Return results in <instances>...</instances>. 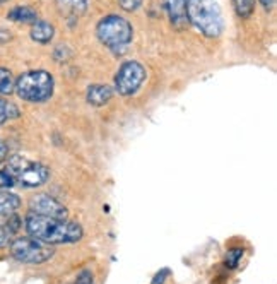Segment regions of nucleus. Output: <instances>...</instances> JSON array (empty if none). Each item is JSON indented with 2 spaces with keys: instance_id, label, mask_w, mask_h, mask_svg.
Returning <instances> with one entry per match:
<instances>
[{
  "instance_id": "nucleus-1",
  "label": "nucleus",
  "mask_w": 277,
  "mask_h": 284,
  "mask_svg": "<svg viewBox=\"0 0 277 284\" xmlns=\"http://www.w3.org/2000/svg\"><path fill=\"white\" fill-rule=\"evenodd\" d=\"M26 231L29 236L47 243V245H62L75 243L82 238V228L77 223L67 219H55L29 213L26 216Z\"/></svg>"
},
{
  "instance_id": "nucleus-2",
  "label": "nucleus",
  "mask_w": 277,
  "mask_h": 284,
  "mask_svg": "<svg viewBox=\"0 0 277 284\" xmlns=\"http://www.w3.org/2000/svg\"><path fill=\"white\" fill-rule=\"evenodd\" d=\"M187 19L204 36L217 38L222 33L224 22L219 0H185Z\"/></svg>"
},
{
  "instance_id": "nucleus-3",
  "label": "nucleus",
  "mask_w": 277,
  "mask_h": 284,
  "mask_svg": "<svg viewBox=\"0 0 277 284\" xmlns=\"http://www.w3.org/2000/svg\"><path fill=\"white\" fill-rule=\"evenodd\" d=\"M100 42L111 52L123 53L132 42L133 28L127 19L120 16H108L100 21L96 28Z\"/></svg>"
},
{
  "instance_id": "nucleus-4",
  "label": "nucleus",
  "mask_w": 277,
  "mask_h": 284,
  "mask_svg": "<svg viewBox=\"0 0 277 284\" xmlns=\"http://www.w3.org/2000/svg\"><path fill=\"white\" fill-rule=\"evenodd\" d=\"M17 96L29 103H43L53 94V77L47 70H31L16 83Z\"/></svg>"
},
{
  "instance_id": "nucleus-5",
  "label": "nucleus",
  "mask_w": 277,
  "mask_h": 284,
  "mask_svg": "<svg viewBox=\"0 0 277 284\" xmlns=\"http://www.w3.org/2000/svg\"><path fill=\"white\" fill-rule=\"evenodd\" d=\"M11 254L19 262L43 264L53 257V250L33 236H19L11 241Z\"/></svg>"
},
{
  "instance_id": "nucleus-6",
  "label": "nucleus",
  "mask_w": 277,
  "mask_h": 284,
  "mask_svg": "<svg viewBox=\"0 0 277 284\" xmlns=\"http://www.w3.org/2000/svg\"><path fill=\"white\" fill-rule=\"evenodd\" d=\"M146 79V69L138 62L130 60L122 64L115 75V89L122 94V96H130L138 91Z\"/></svg>"
},
{
  "instance_id": "nucleus-7",
  "label": "nucleus",
  "mask_w": 277,
  "mask_h": 284,
  "mask_svg": "<svg viewBox=\"0 0 277 284\" xmlns=\"http://www.w3.org/2000/svg\"><path fill=\"white\" fill-rule=\"evenodd\" d=\"M29 211L33 214L47 216V218H55V219H67V209L64 204H60L59 200H55L50 195H39L33 197L29 202Z\"/></svg>"
},
{
  "instance_id": "nucleus-8",
  "label": "nucleus",
  "mask_w": 277,
  "mask_h": 284,
  "mask_svg": "<svg viewBox=\"0 0 277 284\" xmlns=\"http://www.w3.org/2000/svg\"><path fill=\"white\" fill-rule=\"evenodd\" d=\"M57 9L67 19H79L86 12L87 0H55Z\"/></svg>"
},
{
  "instance_id": "nucleus-9",
  "label": "nucleus",
  "mask_w": 277,
  "mask_h": 284,
  "mask_svg": "<svg viewBox=\"0 0 277 284\" xmlns=\"http://www.w3.org/2000/svg\"><path fill=\"white\" fill-rule=\"evenodd\" d=\"M163 2L173 24L181 28V26H185L189 22L185 12V0H163Z\"/></svg>"
},
{
  "instance_id": "nucleus-10",
  "label": "nucleus",
  "mask_w": 277,
  "mask_h": 284,
  "mask_svg": "<svg viewBox=\"0 0 277 284\" xmlns=\"http://www.w3.org/2000/svg\"><path fill=\"white\" fill-rule=\"evenodd\" d=\"M111 96H113V89H111L110 86L95 84V86H89V89H87L89 105L103 106L111 100Z\"/></svg>"
},
{
  "instance_id": "nucleus-11",
  "label": "nucleus",
  "mask_w": 277,
  "mask_h": 284,
  "mask_svg": "<svg viewBox=\"0 0 277 284\" xmlns=\"http://www.w3.org/2000/svg\"><path fill=\"white\" fill-rule=\"evenodd\" d=\"M53 34H55V28L47 21H36L31 29V38L36 43H50Z\"/></svg>"
},
{
  "instance_id": "nucleus-12",
  "label": "nucleus",
  "mask_w": 277,
  "mask_h": 284,
  "mask_svg": "<svg viewBox=\"0 0 277 284\" xmlns=\"http://www.w3.org/2000/svg\"><path fill=\"white\" fill-rule=\"evenodd\" d=\"M21 206V199L12 192L0 190V216L14 214Z\"/></svg>"
},
{
  "instance_id": "nucleus-13",
  "label": "nucleus",
  "mask_w": 277,
  "mask_h": 284,
  "mask_svg": "<svg viewBox=\"0 0 277 284\" xmlns=\"http://www.w3.org/2000/svg\"><path fill=\"white\" fill-rule=\"evenodd\" d=\"M9 19L16 21V22H36L38 14L34 9H31L28 6H17L9 12Z\"/></svg>"
},
{
  "instance_id": "nucleus-14",
  "label": "nucleus",
  "mask_w": 277,
  "mask_h": 284,
  "mask_svg": "<svg viewBox=\"0 0 277 284\" xmlns=\"http://www.w3.org/2000/svg\"><path fill=\"white\" fill-rule=\"evenodd\" d=\"M16 89V79L9 69L0 67V94H12Z\"/></svg>"
},
{
  "instance_id": "nucleus-15",
  "label": "nucleus",
  "mask_w": 277,
  "mask_h": 284,
  "mask_svg": "<svg viewBox=\"0 0 277 284\" xmlns=\"http://www.w3.org/2000/svg\"><path fill=\"white\" fill-rule=\"evenodd\" d=\"M233 6L238 17L241 19H248L255 11V0H233Z\"/></svg>"
},
{
  "instance_id": "nucleus-16",
  "label": "nucleus",
  "mask_w": 277,
  "mask_h": 284,
  "mask_svg": "<svg viewBox=\"0 0 277 284\" xmlns=\"http://www.w3.org/2000/svg\"><path fill=\"white\" fill-rule=\"evenodd\" d=\"M241 257H243V250L241 249H231L226 255V267L235 269L236 265H238Z\"/></svg>"
},
{
  "instance_id": "nucleus-17",
  "label": "nucleus",
  "mask_w": 277,
  "mask_h": 284,
  "mask_svg": "<svg viewBox=\"0 0 277 284\" xmlns=\"http://www.w3.org/2000/svg\"><path fill=\"white\" fill-rule=\"evenodd\" d=\"M6 228L9 229V233H11V234H16L17 231H19V228H21V219L17 218L16 213L9 216V219H7V223H6Z\"/></svg>"
},
{
  "instance_id": "nucleus-18",
  "label": "nucleus",
  "mask_w": 277,
  "mask_h": 284,
  "mask_svg": "<svg viewBox=\"0 0 277 284\" xmlns=\"http://www.w3.org/2000/svg\"><path fill=\"white\" fill-rule=\"evenodd\" d=\"M75 284H93V272L87 269L80 270L77 274V277H75Z\"/></svg>"
},
{
  "instance_id": "nucleus-19",
  "label": "nucleus",
  "mask_w": 277,
  "mask_h": 284,
  "mask_svg": "<svg viewBox=\"0 0 277 284\" xmlns=\"http://www.w3.org/2000/svg\"><path fill=\"white\" fill-rule=\"evenodd\" d=\"M11 238H12V234L9 233V229L6 228V224L0 223V249L7 247L9 243H11Z\"/></svg>"
},
{
  "instance_id": "nucleus-20",
  "label": "nucleus",
  "mask_w": 277,
  "mask_h": 284,
  "mask_svg": "<svg viewBox=\"0 0 277 284\" xmlns=\"http://www.w3.org/2000/svg\"><path fill=\"white\" fill-rule=\"evenodd\" d=\"M118 4L125 11L132 12V11H137V9L142 6V0H118Z\"/></svg>"
},
{
  "instance_id": "nucleus-21",
  "label": "nucleus",
  "mask_w": 277,
  "mask_h": 284,
  "mask_svg": "<svg viewBox=\"0 0 277 284\" xmlns=\"http://www.w3.org/2000/svg\"><path fill=\"white\" fill-rule=\"evenodd\" d=\"M9 118V103H6L0 98V125Z\"/></svg>"
},
{
  "instance_id": "nucleus-22",
  "label": "nucleus",
  "mask_w": 277,
  "mask_h": 284,
  "mask_svg": "<svg viewBox=\"0 0 277 284\" xmlns=\"http://www.w3.org/2000/svg\"><path fill=\"white\" fill-rule=\"evenodd\" d=\"M6 159H7V146L4 141H0V163H4Z\"/></svg>"
},
{
  "instance_id": "nucleus-23",
  "label": "nucleus",
  "mask_w": 277,
  "mask_h": 284,
  "mask_svg": "<svg viewBox=\"0 0 277 284\" xmlns=\"http://www.w3.org/2000/svg\"><path fill=\"white\" fill-rule=\"evenodd\" d=\"M260 4L267 9V11H270V9L275 6V0H260Z\"/></svg>"
},
{
  "instance_id": "nucleus-24",
  "label": "nucleus",
  "mask_w": 277,
  "mask_h": 284,
  "mask_svg": "<svg viewBox=\"0 0 277 284\" xmlns=\"http://www.w3.org/2000/svg\"><path fill=\"white\" fill-rule=\"evenodd\" d=\"M2 2H7V0H0V4H2Z\"/></svg>"
},
{
  "instance_id": "nucleus-25",
  "label": "nucleus",
  "mask_w": 277,
  "mask_h": 284,
  "mask_svg": "<svg viewBox=\"0 0 277 284\" xmlns=\"http://www.w3.org/2000/svg\"><path fill=\"white\" fill-rule=\"evenodd\" d=\"M0 188H2V187H0Z\"/></svg>"
}]
</instances>
